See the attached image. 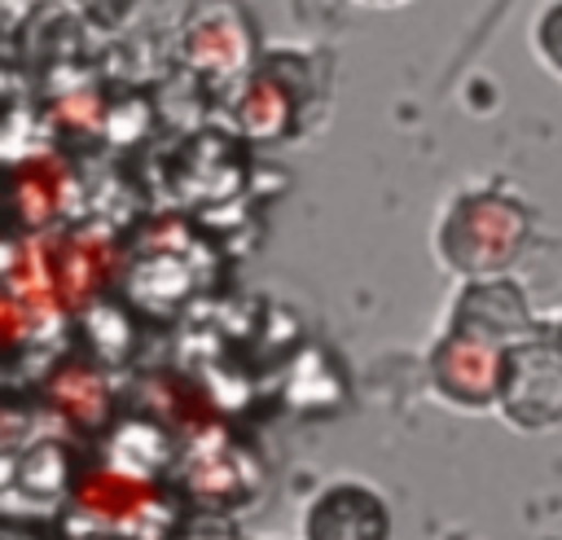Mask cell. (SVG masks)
Returning a JSON list of instances; mask_svg holds the SVG:
<instances>
[{"label":"cell","mask_w":562,"mask_h":540,"mask_svg":"<svg viewBox=\"0 0 562 540\" xmlns=\"http://www.w3.org/2000/svg\"><path fill=\"white\" fill-rule=\"evenodd\" d=\"M79 500H83L92 514L127 518V514H136V509L149 500V487H145L140 479H123V474H88L83 487H79Z\"/></svg>","instance_id":"1"}]
</instances>
